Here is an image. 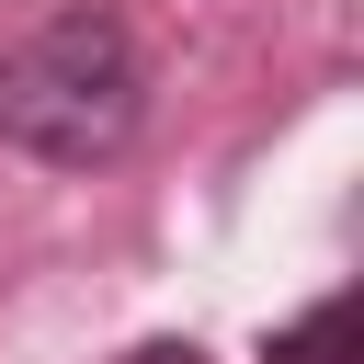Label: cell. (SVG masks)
<instances>
[{"label": "cell", "instance_id": "obj_2", "mask_svg": "<svg viewBox=\"0 0 364 364\" xmlns=\"http://www.w3.org/2000/svg\"><path fill=\"white\" fill-rule=\"evenodd\" d=\"M273 364H353V296H318L307 318L273 330Z\"/></svg>", "mask_w": 364, "mask_h": 364}, {"label": "cell", "instance_id": "obj_1", "mask_svg": "<svg viewBox=\"0 0 364 364\" xmlns=\"http://www.w3.org/2000/svg\"><path fill=\"white\" fill-rule=\"evenodd\" d=\"M148 125V57L114 0H57L0 46V148L46 171H102Z\"/></svg>", "mask_w": 364, "mask_h": 364}, {"label": "cell", "instance_id": "obj_3", "mask_svg": "<svg viewBox=\"0 0 364 364\" xmlns=\"http://www.w3.org/2000/svg\"><path fill=\"white\" fill-rule=\"evenodd\" d=\"M114 364H205L193 341H136V353H114Z\"/></svg>", "mask_w": 364, "mask_h": 364}]
</instances>
